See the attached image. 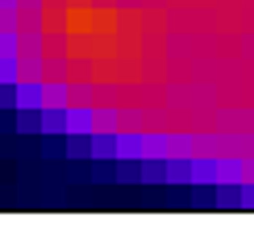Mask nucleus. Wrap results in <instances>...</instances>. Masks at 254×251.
<instances>
[{
  "label": "nucleus",
  "mask_w": 254,
  "mask_h": 251,
  "mask_svg": "<svg viewBox=\"0 0 254 251\" xmlns=\"http://www.w3.org/2000/svg\"><path fill=\"white\" fill-rule=\"evenodd\" d=\"M188 180L192 184H217V159H192L188 155Z\"/></svg>",
  "instance_id": "7ed1b4c3"
},
{
  "label": "nucleus",
  "mask_w": 254,
  "mask_h": 251,
  "mask_svg": "<svg viewBox=\"0 0 254 251\" xmlns=\"http://www.w3.org/2000/svg\"><path fill=\"white\" fill-rule=\"evenodd\" d=\"M17 101V84H0V109H13Z\"/></svg>",
  "instance_id": "423d86ee"
},
{
  "label": "nucleus",
  "mask_w": 254,
  "mask_h": 251,
  "mask_svg": "<svg viewBox=\"0 0 254 251\" xmlns=\"http://www.w3.org/2000/svg\"><path fill=\"white\" fill-rule=\"evenodd\" d=\"M42 105H71V88L63 80H42Z\"/></svg>",
  "instance_id": "20e7f679"
},
{
  "label": "nucleus",
  "mask_w": 254,
  "mask_h": 251,
  "mask_svg": "<svg viewBox=\"0 0 254 251\" xmlns=\"http://www.w3.org/2000/svg\"><path fill=\"white\" fill-rule=\"evenodd\" d=\"M242 180V159H217V184H238Z\"/></svg>",
  "instance_id": "39448f33"
},
{
  "label": "nucleus",
  "mask_w": 254,
  "mask_h": 251,
  "mask_svg": "<svg viewBox=\"0 0 254 251\" xmlns=\"http://www.w3.org/2000/svg\"><path fill=\"white\" fill-rule=\"evenodd\" d=\"M13 109H42V76H21L17 80Z\"/></svg>",
  "instance_id": "f257e3e1"
},
{
  "label": "nucleus",
  "mask_w": 254,
  "mask_h": 251,
  "mask_svg": "<svg viewBox=\"0 0 254 251\" xmlns=\"http://www.w3.org/2000/svg\"><path fill=\"white\" fill-rule=\"evenodd\" d=\"M21 130H25V134L38 130V109H21Z\"/></svg>",
  "instance_id": "0eeeda50"
},
{
  "label": "nucleus",
  "mask_w": 254,
  "mask_h": 251,
  "mask_svg": "<svg viewBox=\"0 0 254 251\" xmlns=\"http://www.w3.org/2000/svg\"><path fill=\"white\" fill-rule=\"evenodd\" d=\"M92 105H67V130L63 134H88L92 130Z\"/></svg>",
  "instance_id": "f03ea898"
}]
</instances>
